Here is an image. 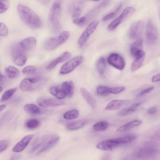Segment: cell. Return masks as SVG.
<instances>
[{"label": "cell", "instance_id": "cell-20", "mask_svg": "<svg viewBox=\"0 0 160 160\" xmlns=\"http://www.w3.org/2000/svg\"><path fill=\"white\" fill-rule=\"evenodd\" d=\"M82 94L89 105L93 108H95L96 105V100L92 94L85 88H80Z\"/></svg>", "mask_w": 160, "mask_h": 160}, {"label": "cell", "instance_id": "cell-52", "mask_svg": "<svg viewBox=\"0 0 160 160\" xmlns=\"http://www.w3.org/2000/svg\"><path fill=\"white\" fill-rule=\"evenodd\" d=\"M20 157L19 154H15L12 156L10 159V160H17Z\"/></svg>", "mask_w": 160, "mask_h": 160}, {"label": "cell", "instance_id": "cell-40", "mask_svg": "<svg viewBox=\"0 0 160 160\" xmlns=\"http://www.w3.org/2000/svg\"><path fill=\"white\" fill-rule=\"evenodd\" d=\"M36 68L35 67L32 65L27 66L24 68L22 70L23 73L27 74H31L35 73L36 71Z\"/></svg>", "mask_w": 160, "mask_h": 160}, {"label": "cell", "instance_id": "cell-32", "mask_svg": "<svg viewBox=\"0 0 160 160\" xmlns=\"http://www.w3.org/2000/svg\"><path fill=\"white\" fill-rule=\"evenodd\" d=\"M111 87L100 85L98 86L96 89L97 92L98 94L103 96H108L110 93Z\"/></svg>", "mask_w": 160, "mask_h": 160}, {"label": "cell", "instance_id": "cell-24", "mask_svg": "<svg viewBox=\"0 0 160 160\" xmlns=\"http://www.w3.org/2000/svg\"><path fill=\"white\" fill-rule=\"evenodd\" d=\"M143 45V40L139 39L133 43L130 48V52L132 56L133 57L139 51L142 50Z\"/></svg>", "mask_w": 160, "mask_h": 160}, {"label": "cell", "instance_id": "cell-5", "mask_svg": "<svg viewBox=\"0 0 160 160\" xmlns=\"http://www.w3.org/2000/svg\"><path fill=\"white\" fill-rule=\"evenodd\" d=\"M135 11L134 8L132 7L126 8L117 18L109 24L108 29L110 31L113 30L125 19L132 14Z\"/></svg>", "mask_w": 160, "mask_h": 160}, {"label": "cell", "instance_id": "cell-19", "mask_svg": "<svg viewBox=\"0 0 160 160\" xmlns=\"http://www.w3.org/2000/svg\"><path fill=\"white\" fill-rule=\"evenodd\" d=\"M128 101L127 100H114L108 104L105 109L108 111L117 110L127 104Z\"/></svg>", "mask_w": 160, "mask_h": 160}, {"label": "cell", "instance_id": "cell-7", "mask_svg": "<svg viewBox=\"0 0 160 160\" xmlns=\"http://www.w3.org/2000/svg\"><path fill=\"white\" fill-rule=\"evenodd\" d=\"M99 23V21L98 20H95L88 26L79 39L78 43L80 47H82L85 44L90 35L97 28Z\"/></svg>", "mask_w": 160, "mask_h": 160}, {"label": "cell", "instance_id": "cell-45", "mask_svg": "<svg viewBox=\"0 0 160 160\" xmlns=\"http://www.w3.org/2000/svg\"><path fill=\"white\" fill-rule=\"evenodd\" d=\"M67 96L66 92L62 90H58L56 96L57 98L60 99L64 98Z\"/></svg>", "mask_w": 160, "mask_h": 160}, {"label": "cell", "instance_id": "cell-51", "mask_svg": "<svg viewBox=\"0 0 160 160\" xmlns=\"http://www.w3.org/2000/svg\"><path fill=\"white\" fill-rule=\"evenodd\" d=\"M5 80L4 76L0 72V85L3 84Z\"/></svg>", "mask_w": 160, "mask_h": 160}, {"label": "cell", "instance_id": "cell-6", "mask_svg": "<svg viewBox=\"0 0 160 160\" xmlns=\"http://www.w3.org/2000/svg\"><path fill=\"white\" fill-rule=\"evenodd\" d=\"M83 59V57L80 56L69 60L62 66L60 70V73L64 74L71 72L82 63Z\"/></svg>", "mask_w": 160, "mask_h": 160}, {"label": "cell", "instance_id": "cell-22", "mask_svg": "<svg viewBox=\"0 0 160 160\" xmlns=\"http://www.w3.org/2000/svg\"><path fill=\"white\" fill-rule=\"evenodd\" d=\"M62 88L68 98L72 97L74 91V84L72 81H67L63 82L62 84Z\"/></svg>", "mask_w": 160, "mask_h": 160}, {"label": "cell", "instance_id": "cell-34", "mask_svg": "<svg viewBox=\"0 0 160 160\" xmlns=\"http://www.w3.org/2000/svg\"><path fill=\"white\" fill-rule=\"evenodd\" d=\"M40 125L38 120L35 119H31L27 120L25 124L26 127L29 129H34L37 128Z\"/></svg>", "mask_w": 160, "mask_h": 160}, {"label": "cell", "instance_id": "cell-10", "mask_svg": "<svg viewBox=\"0 0 160 160\" xmlns=\"http://www.w3.org/2000/svg\"><path fill=\"white\" fill-rule=\"evenodd\" d=\"M144 27V22L139 20L134 22L130 27L128 32L129 37L132 39H136L142 35Z\"/></svg>", "mask_w": 160, "mask_h": 160}, {"label": "cell", "instance_id": "cell-27", "mask_svg": "<svg viewBox=\"0 0 160 160\" xmlns=\"http://www.w3.org/2000/svg\"><path fill=\"white\" fill-rule=\"evenodd\" d=\"M23 50L21 47L19 42H16L12 46L11 49V54L14 59L16 57L22 55Z\"/></svg>", "mask_w": 160, "mask_h": 160}, {"label": "cell", "instance_id": "cell-18", "mask_svg": "<svg viewBox=\"0 0 160 160\" xmlns=\"http://www.w3.org/2000/svg\"><path fill=\"white\" fill-rule=\"evenodd\" d=\"M58 37H51L47 39L44 42V46L48 50H53L61 45Z\"/></svg>", "mask_w": 160, "mask_h": 160}, {"label": "cell", "instance_id": "cell-37", "mask_svg": "<svg viewBox=\"0 0 160 160\" xmlns=\"http://www.w3.org/2000/svg\"><path fill=\"white\" fill-rule=\"evenodd\" d=\"M27 60V57L24 55H22L15 58L13 62L17 65L22 66L25 64Z\"/></svg>", "mask_w": 160, "mask_h": 160}, {"label": "cell", "instance_id": "cell-31", "mask_svg": "<svg viewBox=\"0 0 160 160\" xmlns=\"http://www.w3.org/2000/svg\"><path fill=\"white\" fill-rule=\"evenodd\" d=\"M79 115L78 111L76 109H72L64 113L63 118L67 120H72L78 118Z\"/></svg>", "mask_w": 160, "mask_h": 160}, {"label": "cell", "instance_id": "cell-17", "mask_svg": "<svg viewBox=\"0 0 160 160\" xmlns=\"http://www.w3.org/2000/svg\"><path fill=\"white\" fill-rule=\"evenodd\" d=\"M19 43L24 51H29L35 47L36 40L34 37H31L24 39Z\"/></svg>", "mask_w": 160, "mask_h": 160}, {"label": "cell", "instance_id": "cell-2", "mask_svg": "<svg viewBox=\"0 0 160 160\" xmlns=\"http://www.w3.org/2000/svg\"><path fill=\"white\" fill-rule=\"evenodd\" d=\"M158 153V150L153 145L148 144L139 148L134 155L138 159L145 160L154 157Z\"/></svg>", "mask_w": 160, "mask_h": 160}, {"label": "cell", "instance_id": "cell-36", "mask_svg": "<svg viewBox=\"0 0 160 160\" xmlns=\"http://www.w3.org/2000/svg\"><path fill=\"white\" fill-rule=\"evenodd\" d=\"M106 67V63L103 58H100L97 62V68L99 73L102 74L104 73Z\"/></svg>", "mask_w": 160, "mask_h": 160}, {"label": "cell", "instance_id": "cell-13", "mask_svg": "<svg viewBox=\"0 0 160 160\" xmlns=\"http://www.w3.org/2000/svg\"><path fill=\"white\" fill-rule=\"evenodd\" d=\"M83 6V3L82 1H76L71 4L70 11L73 18L75 19L79 17L81 13Z\"/></svg>", "mask_w": 160, "mask_h": 160}, {"label": "cell", "instance_id": "cell-15", "mask_svg": "<svg viewBox=\"0 0 160 160\" xmlns=\"http://www.w3.org/2000/svg\"><path fill=\"white\" fill-rule=\"evenodd\" d=\"M145 53L141 50L138 52L134 57L135 59L131 65V68L132 71H135L142 66L144 61Z\"/></svg>", "mask_w": 160, "mask_h": 160}, {"label": "cell", "instance_id": "cell-39", "mask_svg": "<svg viewBox=\"0 0 160 160\" xmlns=\"http://www.w3.org/2000/svg\"><path fill=\"white\" fill-rule=\"evenodd\" d=\"M70 36V33L68 31L62 32L58 37L61 45L65 42Z\"/></svg>", "mask_w": 160, "mask_h": 160}, {"label": "cell", "instance_id": "cell-4", "mask_svg": "<svg viewBox=\"0 0 160 160\" xmlns=\"http://www.w3.org/2000/svg\"><path fill=\"white\" fill-rule=\"evenodd\" d=\"M123 144L121 137L104 140L99 142L97 145V148L103 151L113 150L119 146Z\"/></svg>", "mask_w": 160, "mask_h": 160}, {"label": "cell", "instance_id": "cell-26", "mask_svg": "<svg viewBox=\"0 0 160 160\" xmlns=\"http://www.w3.org/2000/svg\"><path fill=\"white\" fill-rule=\"evenodd\" d=\"M23 109L26 112L32 115L38 114L41 112L39 108L33 104H26L24 105Z\"/></svg>", "mask_w": 160, "mask_h": 160}, {"label": "cell", "instance_id": "cell-16", "mask_svg": "<svg viewBox=\"0 0 160 160\" xmlns=\"http://www.w3.org/2000/svg\"><path fill=\"white\" fill-rule=\"evenodd\" d=\"M71 54L68 51L63 52L59 57L51 62L46 67L47 69H50L55 67L58 64L66 61L70 58Z\"/></svg>", "mask_w": 160, "mask_h": 160}, {"label": "cell", "instance_id": "cell-33", "mask_svg": "<svg viewBox=\"0 0 160 160\" xmlns=\"http://www.w3.org/2000/svg\"><path fill=\"white\" fill-rule=\"evenodd\" d=\"M16 88L8 90L5 92L2 95L0 100L1 102L5 101L10 98L16 92Z\"/></svg>", "mask_w": 160, "mask_h": 160}, {"label": "cell", "instance_id": "cell-28", "mask_svg": "<svg viewBox=\"0 0 160 160\" xmlns=\"http://www.w3.org/2000/svg\"><path fill=\"white\" fill-rule=\"evenodd\" d=\"M87 122L86 120H82L71 123L67 125L66 129L69 131L77 130L83 127Z\"/></svg>", "mask_w": 160, "mask_h": 160}, {"label": "cell", "instance_id": "cell-9", "mask_svg": "<svg viewBox=\"0 0 160 160\" xmlns=\"http://www.w3.org/2000/svg\"><path fill=\"white\" fill-rule=\"evenodd\" d=\"M108 63L112 66L119 70H122L125 66V62L122 57L118 53L111 54L108 58Z\"/></svg>", "mask_w": 160, "mask_h": 160}, {"label": "cell", "instance_id": "cell-25", "mask_svg": "<svg viewBox=\"0 0 160 160\" xmlns=\"http://www.w3.org/2000/svg\"><path fill=\"white\" fill-rule=\"evenodd\" d=\"M141 104L140 102L135 103L128 108H124L122 110L119 112L118 114L122 116L129 115L136 111L138 108L140 106Z\"/></svg>", "mask_w": 160, "mask_h": 160}, {"label": "cell", "instance_id": "cell-46", "mask_svg": "<svg viewBox=\"0 0 160 160\" xmlns=\"http://www.w3.org/2000/svg\"><path fill=\"white\" fill-rule=\"evenodd\" d=\"M154 88V87L153 86H151L146 88L142 91L139 93L138 95L139 96H143L145 94L150 92Z\"/></svg>", "mask_w": 160, "mask_h": 160}, {"label": "cell", "instance_id": "cell-55", "mask_svg": "<svg viewBox=\"0 0 160 160\" xmlns=\"http://www.w3.org/2000/svg\"><path fill=\"white\" fill-rule=\"evenodd\" d=\"M2 88L0 86V92H1V91H2Z\"/></svg>", "mask_w": 160, "mask_h": 160}, {"label": "cell", "instance_id": "cell-21", "mask_svg": "<svg viewBox=\"0 0 160 160\" xmlns=\"http://www.w3.org/2000/svg\"><path fill=\"white\" fill-rule=\"evenodd\" d=\"M59 139L60 137L58 136L53 137L36 154L39 155L49 150L56 144Z\"/></svg>", "mask_w": 160, "mask_h": 160}, {"label": "cell", "instance_id": "cell-41", "mask_svg": "<svg viewBox=\"0 0 160 160\" xmlns=\"http://www.w3.org/2000/svg\"><path fill=\"white\" fill-rule=\"evenodd\" d=\"M9 2L8 0H0V13L5 12L8 8Z\"/></svg>", "mask_w": 160, "mask_h": 160}, {"label": "cell", "instance_id": "cell-3", "mask_svg": "<svg viewBox=\"0 0 160 160\" xmlns=\"http://www.w3.org/2000/svg\"><path fill=\"white\" fill-rule=\"evenodd\" d=\"M61 11L60 4L54 3L52 6L49 15V20L53 30L58 31L60 28L59 17Z\"/></svg>", "mask_w": 160, "mask_h": 160}, {"label": "cell", "instance_id": "cell-11", "mask_svg": "<svg viewBox=\"0 0 160 160\" xmlns=\"http://www.w3.org/2000/svg\"><path fill=\"white\" fill-rule=\"evenodd\" d=\"M40 77L31 78L24 79L21 82L20 88L23 91H31L35 88V85L41 80Z\"/></svg>", "mask_w": 160, "mask_h": 160}, {"label": "cell", "instance_id": "cell-12", "mask_svg": "<svg viewBox=\"0 0 160 160\" xmlns=\"http://www.w3.org/2000/svg\"><path fill=\"white\" fill-rule=\"evenodd\" d=\"M38 105L42 107L48 108L63 105L64 102L60 100L53 99H46L39 98L37 100Z\"/></svg>", "mask_w": 160, "mask_h": 160}, {"label": "cell", "instance_id": "cell-47", "mask_svg": "<svg viewBox=\"0 0 160 160\" xmlns=\"http://www.w3.org/2000/svg\"><path fill=\"white\" fill-rule=\"evenodd\" d=\"M58 90V88L55 87H51L49 89V91L54 96H56Z\"/></svg>", "mask_w": 160, "mask_h": 160}, {"label": "cell", "instance_id": "cell-50", "mask_svg": "<svg viewBox=\"0 0 160 160\" xmlns=\"http://www.w3.org/2000/svg\"><path fill=\"white\" fill-rule=\"evenodd\" d=\"M157 111V108L156 107H153L150 108L148 111L149 114H152L155 113Z\"/></svg>", "mask_w": 160, "mask_h": 160}, {"label": "cell", "instance_id": "cell-35", "mask_svg": "<svg viewBox=\"0 0 160 160\" xmlns=\"http://www.w3.org/2000/svg\"><path fill=\"white\" fill-rule=\"evenodd\" d=\"M122 5V4H120L115 11L105 15L102 18V21H107L114 18L118 14L121 8Z\"/></svg>", "mask_w": 160, "mask_h": 160}, {"label": "cell", "instance_id": "cell-53", "mask_svg": "<svg viewBox=\"0 0 160 160\" xmlns=\"http://www.w3.org/2000/svg\"><path fill=\"white\" fill-rule=\"evenodd\" d=\"M110 157L108 155H105L102 158V160H110Z\"/></svg>", "mask_w": 160, "mask_h": 160}, {"label": "cell", "instance_id": "cell-8", "mask_svg": "<svg viewBox=\"0 0 160 160\" xmlns=\"http://www.w3.org/2000/svg\"><path fill=\"white\" fill-rule=\"evenodd\" d=\"M158 32L154 24L151 20L147 22L146 32V38L147 42L149 44H155L158 38Z\"/></svg>", "mask_w": 160, "mask_h": 160}, {"label": "cell", "instance_id": "cell-43", "mask_svg": "<svg viewBox=\"0 0 160 160\" xmlns=\"http://www.w3.org/2000/svg\"><path fill=\"white\" fill-rule=\"evenodd\" d=\"M125 89L124 87H111L110 93L114 94L119 93L123 91Z\"/></svg>", "mask_w": 160, "mask_h": 160}, {"label": "cell", "instance_id": "cell-49", "mask_svg": "<svg viewBox=\"0 0 160 160\" xmlns=\"http://www.w3.org/2000/svg\"><path fill=\"white\" fill-rule=\"evenodd\" d=\"M160 80V74L159 73L154 76L152 78V81L153 82H157Z\"/></svg>", "mask_w": 160, "mask_h": 160}, {"label": "cell", "instance_id": "cell-38", "mask_svg": "<svg viewBox=\"0 0 160 160\" xmlns=\"http://www.w3.org/2000/svg\"><path fill=\"white\" fill-rule=\"evenodd\" d=\"M88 22L86 16L74 19L73 22L75 24L79 26H83L85 25Z\"/></svg>", "mask_w": 160, "mask_h": 160}, {"label": "cell", "instance_id": "cell-14", "mask_svg": "<svg viewBox=\"0 0 160 160\" xmlns=\"http://www.w3.org/2000/svg\"><path fill=\"white\" fill-rule=\"evenodd\" d=\"M34 136L33 134L27 135L18 142L12 149L15 152H19L23 151L27 146Z\"/></svg>", "mask_w": 160, "mask_h": 160}, {"label": "cell", "instance_id": "cell-44", "mask_svg": "<svg viewBox=\"0 0 160 160\" xmlns=\"http://www.w3.org/2000/svg\"><path fill=\"white\" fill-rule=\"evenodd\" d=\"M9 144L8 142L6 140L0 141V152L5 150Z\"/></svg>", "mask_w": 160, "mask_h": 160}, {"label": "cell", "instance_id": "cell-30", "mask_svg": "<svg viewBox=\"0 0 160 160\" xmlns=\"http://www.w3.org/2000/svg\"><path fill=\"white\" fill-rule=\"evenodd\" d=\"M5 71L7 75L11 78H15L19 73V71L17 68L11 66L5 68Z\"/></svg>", "mask_w": 160, "mask_h": 160}, {"label": "cell", "instance_id": "cell-29", "mask_svg": "<svg viewBox=\"0 0 160 160\" xmlns=\"http://www.w3.org/2000/svg\"><path fill=\"white\" fill-rule=\"evenodd\" d=\"M109 126V123L105 121L98 122L93 126V130L96 132H102L105 131Z\"/></svg>", "mask_w": 160, "mask_h": 160}, {"label": "cell", "instance_id": "cell-48", "mask_svg": "<svg viewBox=\"0 0 160 160\" xmlns=\"http://www.w3.org/2000/svg\"><path fill=\"white\" fill-rule=\"evenodd\" d=\"M42 144V142H40L34 146L31 149L30 152H33L38 149L41 146Z\"/></svg>", "mask_w": 160, "mask_h": 160}, {"label": "cell", "instance_id": "cell-54", "mask_svg": "<svg viewBox=\"0 0 160 160\" xmlns=\"http://www.w3.org/2000/svg\"><path fill=\"white\" fill-rule=\"evenodd\" d=\"M6 107V105L2 104L0 105V112Z\"/></svg>", "mask_w": 160, "mask_h": 160}, {"label": "cell", "instance_id": "cell-1", "mask_svg": "<svg viewBox=\"0 0 160 160\" xmlns=\"http://www.w3.org/2000/svg\"><path fill=\"white\" fill-rule=\"evenodd\" d=\"M18 15L22 21L33 29H37L41 25V20L38 15L32 10L21 4L17 7Z\"/></svg>", "mask_w": 160, "mask_h": 160}, {"label": "cell", "instance_id": "cell-42", "mask_svg": "<svg viewBox=\"0 0 160 160\" xmlns=\"http://www.w3.org/2000/svg\"><path fill=\"white\" fill-rule=\"evenodd\" d=\"M8 34V29L6 25L2 22H0V36H6Z\"/></svg>", "mask_w": 160, "mask_h": 160}, {"label": "cell", "instance_id": "cell-23", "mask_svg": "<svg viewBox=\"0 0 160 160\" xmlns=\"http://www.w3.org/2000/svg\"><path fill=\"white\" fill-rule=\"evenodd\" d=\"M142 122V121L140 120H134L121 126L117 129V131L119 132H126L134 127L140 125Z\"/></svg>", "mask_w": 160, "mask_h": 160}]
</instances>
